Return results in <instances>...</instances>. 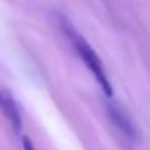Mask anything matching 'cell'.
Returning <instances> with one entry per match:
<instances>
[{
	"mask_svg": "<svg viewBox=\"0 0 150 150\" xmlns=\"http://www.w3.org/2000/svg\"><path fill=\"white\" fill-rule=\"evenodd\" d=\"M60 28L65 33V35L68 37V40L72 43V47L75 49V52L78 53V56L81 57V60L84 62L87 69L93 74V77L99 83V86L103 90V93H106L108 96H112L113 88H112V84H110L109 77L106 74L105 65H103L100 56L91 47V44L84 38L83 34H80L77 31V28L71 24V21H68L63 16L60 18Z\"/></svg>",
	"mask_w": 150,
	"mask_h": 150,
	"instance_id": "1",
	"label": "cell"
},
{
	"mask_svg": "<svg viewBox=\"0 0 150 150\" xmlns=\"http://www.w3.org/2000/svg\"><path fill=\"white\" fill-rule=\"evenodd\" d=\"M106 110H108V115L110 118V121L113 122V125L124 134L127 135L128 138L131 140H135L137 138V129L132 124V121L128 118V115L124 112V109H121L118 105L115 103H108L106 106Z\"/></svg>",
	"mask_w": 150,
	"mask_h": 150,
	"instance_id": "2",
	"label": "cell"
},
{
	"mask_svg": "<svg viewBox=\"0 0 150 150\" xmlns=\"http://www.w3.org/2000/svg\"><path fill=\"white\" fill-rule=\"evenodd\" d=\"M0 110L3 112L6 119L11 122L15 132H19L22 128V119H21L19 109H18L15 100L12 99V96L8 94L6 91H3L2 88H0Z\"/></svg>",
	"mask_w": 150,
	"mask_h": 150,
	"instance_id": "3",
	"label": "cell"
},
{
	"mask_svg": "<svg viewBox=\"0 0 150 150\" xmlns=\"http://www.w3.org/2000/svg\"><path fill=\"white\" fill-rule=\"evenodd\" d=\"M22 149H24V150H35L33 141H31L28 137H24V138H22Z\"/></svg>",
	"mask_w": 150,
	"mask_h": 150,
	"instance_id": "4",
	"label": "cell"
}]
</instances>
